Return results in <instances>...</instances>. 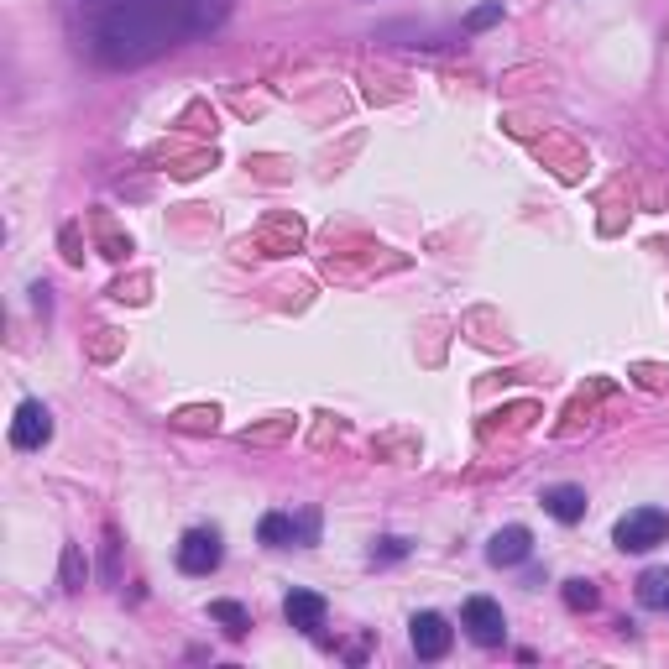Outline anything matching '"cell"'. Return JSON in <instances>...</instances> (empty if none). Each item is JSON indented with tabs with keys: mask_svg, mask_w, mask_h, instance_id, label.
Here are the masks:
<instances>
[{
	"mask_svg": "<svg viewBox=\"0 0 669 669\" xmlns=\"http://www.w3.org/2000/svg\"><path fill=\"white\" fill-rule=\"evenodd\" d=\"M230 0H79L74 42L100 68H142L194 37H210Z\"/></svg>",
	"mask_w": 669,
	"mask_h": 669,
	"instance_id": "cell-1",
	"label": "cell"
},
{
	"mask_svg": "<svg viewBox=\"0 0 669 669\" xmlns=\"http://www.w3.org/2000/svg\"><path fill=\"white\" fill-rule=\"evenodd\" d=\"M612 539H617V549L643 555V549H654V544L669 539V513H664V507H633L628 518H617Z\"/></svg>",
	"mask_w": 669,
	"mask_h": 669,
	"instance_id": "cell-2",
	"label": "cell"
},
{
	"mask_svg": "<svg viewBox=\"0 0 669 669\" xmlns=\"http://www.w3.org/2000/svg\"><path fill=\"white\" fill-rule=\"evenodd\" d=\"M220 560H225V549H220L215 528H189V534L178 539V570L183 575H215Z\"/></svg>",
	"mask_w": 669,
	"mask_h": 669,
	"instance_id": "cell-3",
	"label": "cell"
},
{
	"mask_svg": "<svg viewBox=\"0 0 669 669\" xmlns=\"http://www.w3.org/2000/svg\"><path fill=\"white\" fill-rule=\"evenodd\" d=\"M460 628H466L481 649H497V643L507 638V622H502V607L492 602V596H471L466 607H460Z\"/></svg>",
	"mask_w": 669,
	"mask_h": 669,
	"instance_id": "cell-4",
	"label": "cell"
},
{
	"mask_svg": "<svg viewBox=\"0 0 669 669\" xmlns=\"http://www.w3.org/2000/svg\"><path fill=\"white\" fill-rule=\"evenodd\" d=\"M48 440H53V413L42 408L37 398H27L16 408V419H11V445L16 450H42Z\"/></svg>",
	"mask_w": 669,
	"mask_h": 669,
	"instance_id": "cell-5",
	"label": "cell"
},
{
	"mask_svg": "<svg viewBox=\"0 0 669 669\" xmlns=\"http://www.w3.org/2000/svg\"><path fill=\"white\" fill-rule=\"evenodd\" d=\"M450 622L440 617V612H419L408 622V643H413V654L419 659H445L450 654Z\"/></svg>",
	"mask_w": 669,
	"mask_h": 669,
	"instance_id": "cell-6",
	"label": "cell"
},
{
	"mask_svg": "<svg viewBox=\"0 0 669 669\" xmlns=\"http://www.w3.org/2000/svg\"><path fill=\"white\" fill-rule=\"evenodd\" d=\"M528 555H534V534H528L523 523H507L502 534L487 544V560H492V565H502V570H507V565H523Z\"/></svg>",
	"mask_w": 669,
	"mask_h": 669,
	"instance_id": "cell-7",
	"label": "cell"
},
{
	"mask_svg": "<svg viewBox=\"0 0 669 669\" xmlns=\"http://www.w3.org/2000/svg\"><path fill=\"white\" fill-rule=\"evenodd\" d=\"M283 617L293 622L298 633H314L319 638V628H325V596H319V591H288Z\"/></svg>",
	"mask_w": 669,
	"mask_h": 669,
	"instance_id": "cell-8",
	"label": "cell"
},
{
	"mask_svg": "<svg viewBox=\"0 0 669 669\" xmlns=\"http://www.w3.org/2000/svg\"><path fill=\"white\" fill-rule=\"evenodd\" d=\"M539 502H544V513L560 518V523H581L586 518V492L570 487V481H560V487H544Z\"/></svg>",
	"mask_w": 669,
	"mask_h": 669,
	"instance_id": "cell-9",
	"label": "cell"
},
{
	"mask_svg": "<svg viewBox=\"0 0 669 669\" xmlns=\"http://www.w3.org/2000/svg\"><path fill=\"white\" fill-rule=\"evenodd\" d=\"M257 539H262L267 549L293 544V539H298V518H288V513H267V518L257 523Z\"/></svg>",
	"mask_w": 669,
	"mask_h": 669,
	"instance_id": "cell-10",
	"label": "cell"
},
{
	"mask_svg": "<svg viewBox=\"0 0 669 669\" xmlns=\"http://www.w3.org/2000/svg\"><path fill=\"white\" fill-rule=\"evenodd\" d=\"M298 236H304V225H298V220H272V225L262 230L267 257H283V251H293V246H298Z\"/></svg>",
	"mask_w": 669,
	"mask_h": 669,
	"instance_id": "cell-11",
	"label": "cell"
},
{
	"mask_svg": "<svg viewBox=\"0 0 669 669\" xmlns=\"http://www.w3.org/2000/svg\"><path fill=\"white\" fill-rule=\"evenodd\" d=\"M58 581H63V591H68V596H79V591H84V581H89V565H84V555H79V544H63Z\"/></svg>",
	"mask_w": 669,
	"mask_h": 669,
	"instance_id": "cell-12",
	"label": "cell"
},
{
	"mask_svg": "<svg viewBox=\"0 0 669 669\" xmlns=\"http://www.w3.org/2000/svg\"><path fill=\"white\" fill-rule=\"evenodd\" d=\"M210 617L225 628V638H246V628H251V612L241 602H210Z\"/></svg>",
	"mask_w": 669,
	"mask_h": 669,
	"instance_id": "cell-13",
	"label": "cell"
},
{
	"mask_svg": "<svg viewBox=\"0 0 669 669\" xmlns=\"http://www.w3.org/2000/svg\"><path fill=\"white\" fill-rule=\"evenodd\" d=\"M638 602H643V607H669V575H664V570H649V575L638 581Z\"/></svg>",
	"mask_w": 669,
	"mask_h": 669,
	"instance_id": "cell-14",
	"label": "cell"
},
{
	"mask_svg": "<svg viewBox=\"0 0 669 669\" xmlns=\"http://www.w3.org/2000/svg\"><path fill=\"white\" fill-rule=\"evenodd\" d=\"M596 602H602V591H596L591 581H581V575H575V581H565V607H570V612H591Z\"/></svg>",
	"mask_w": 669,
	"mask_h": 669,
	"instance_id": "cell-15",
	"label": "cell"
},
{
	"mask_svg": "<svg viewBox=\"0 0 669 669\" xmlns=\"http://www.w3.org/2000/svg\"><path fill=\"white\" fill-rule=\"evenodd\" d=\"M95 230H100V241H105V257H115V262H121L126 251H131V236H121V230L110 225V215H95Z\"/></svg>",
	"mask_w": 669,
	"mask_h": 669,
	"instance_id": "cell-16",
	"label": "cell"
},
{
	"mask_svg": "<svg viewBox=\"0 0 669 669\" xmlns=\"http://www.w3.org/2000/svg\"><path fill=\"white\" fill-rule=\"evenodd\" d=\"M497 21H502V0H492V6H476L466 16V32H487V27H497Z\"/></svg>",
	"mask_w": 669,
	"mask_h": 669,
	"instance_id": "cell-17",
	"label": "cell"
},
{
	"mask_svg": "<svg viewBox=\"0 0 669 669\" xmlns=\"http://www.w3.org/2000/svg\"><path fill=\"white\" fill-rule=\"evenodd\" d=\"M403 555H408L403 539H377V544H372V565H398Z\"/></svg>",
	"mask_w": 669,
	"mask_h": 669,
	"instance_id": "cell-18",
	"label": "cell"
},
{
	"mask_svg": "<svg viewBox=\"0 0 669 669\" xmlns=\"http://www.w3.org/2000/svg\"><path fill=\"white\" fill-rule=\"evenodd\" d=\"M215 419H220L215 408H183L178 413V429H215Z\"/></svg>",
	"mask_w": 669,
	"mask_h": 669,
	"instance_id": "cell-19",
	"label": "cell"
},
{
	"mask_svg": "<svg viewBox=\"0 0 669 669\" xmlns=\"http://www.w3.org/2000/svg\"><path fill=\"white\" fill-rule=\"evenodd\" d=\"M63 246H68V262H79V257H84V251H79V236H74V230H63Z\"/></svg>",
	"mask_w": 669,
	"mask_h": 669,
	"instance_id": "cell-20",
	"label": "cell"
}]
</instances>
